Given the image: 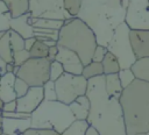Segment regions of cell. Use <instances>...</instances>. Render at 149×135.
Returning a JSON list of instances; mask_svg holds the SVG:
<instances>
[{
    "label": "cell",
    "mask_w": 149,
    "mask_h": 135,
    "mask_svg": "<svg viewBox=\"0 0 149 135\" xmlns=\"http://www.w3.org/2000/svg\"><path fill=\"white\" fill-rule=\"evenodd\" d=\"M6 66H7V63H6V62L1 58V56H0V77H1V76H3V74L7 72Z\"/></svg>",
    "instance_id": "40"
},
{
    "label": "cell",
    "mask_w": 149,
    "mask_h": 135,
    "mask_svg": "<svg viewBox=\"0 0 149 135\" xmlns=\"http://www.w3.org/2000/svg\"><path fill=\"white\" fill-rule=\"evenodd\" d=\"M48 51H49V45H47L43 41L36 40V42L29 50L30 58H47Z\"/></svg>",
    "instance_id": "27"
},
{
    "label": "cell",
    "mask_w": 149,
    "mask_h": 135,
    "mask_svg": "<svg viewBox=\"0 0 149 135\" xmlns=\"http://www.w3.org/2000/svg\"><path fill=\"white\" fill-rule=\"evenodd\" d=\"M128 0H81L78 14L95 34L99 45L107 47L115 29L126 22Z\"/></svg>",
    "instance_id": "2"
},
{
    "label": "cell",
    "mask_w": 149,
    "mask_h": 135,
    "mask_svg": "<svg viewBox=\"0 0 149 135\" xmlns=\"http://www.w3.org/2000/svg\"><path fill=\"white\" fill-rule=\"evenodd\" d=\"M9 38H10V44H12V49L14 52L24 49V38L20 34L9 29Z\"/></svg>",
    "instance_id": "29"
},
{
    "label": "cell",
    "mask_w": 149,
    "mask_h": 135,
    "mask_svg": "<svg viewBox=\"0 0 149 135\" xmlns=\"http://www.w3.org/2000/svg\"><path fill=\"white\" fill-rule=\"evenodd\" d=\"M118 74H119V79H120V83H121V85H122L123 88L128 87L136 79L135 78V74H134V72L132 71L130 68L129 69H121L118 72Z\"/></svg>",
    "instance_id": "28"
},
{
    "label": "cell",
    "mask_w": 149,
    "mask_h": 135,
    "mask_svg": "<svg viewBox=\"0 0 149 135\" xmlns=\"http://www.w3.org/2000/svg\"><path fill=\"white\" fill-rule=\"evenodd\" d=\"M130 69L136 79L149 83V56L137 58Z\"/></svg>",
    "instance_id": "19"
},
{
    "label": "cell",
    "mask_w": 149,
    "mask_h": 135,
    "mask_svg": "<svg viewBox=\"0 0 149 135\" xmlns=\"http://www.w3.org/2000/svg\"><path fill=\"white\" fill-rule=\"evenodd\" d=\"M0 135H7V134H5V133H1V132H0Z\"/></svg>",
    "instance_id": "46"
},
{
    "label": "cell",
    "mask_w": 149,
    "mask_h": 135,
    "mask_svg": "<svg viewBox=\"0 0 149 135\" xmlns=\"http://www.w3.org/2000/svg\"><path fill=\"white\" fill-rule=\"evenodd\" d=\"M126 23L132 30H149V0H128Z\"/></svg>",
    "instance_id": "10"
},
{
    "label": "cell",
    "mask_w": 149,
    "mask_h": 135,
    "mask_svg": "<svg viewBox=\"0 0 149 135\" xmlns=\"http://www.w3.org/2000/svg\"><path fill=\"white\" fill-rule=\"evenodd\" d=\"M88 126L87 120H74L61 135H85Z\"/></svg>",
    "instance_id": "24"
},
{
    "label": "cell",
    "mask_w": 149,
    "mask_h": 135,
    "mask_svg": "<svg viewBox=\"0 0 149 135\" xmlns=\"http://www.w3.org/2000/svg\"><path fill=\"white\" fill-rule=\"evenodd\" d=\"M85 135H100V133L98 132V129H95L93 126L90 125L87 130H86V133H85Z\"/></svg>",
    "instance_id": "41"
},
{
    "label": "cell",
    "mask_w": 149,
    "mask_h": 135,
    "mask_svg": "<svg viewBox=\"0 0 149 135\" xmlns=\"http://www.w3.org/2000/svg\"><path fill=\"white\" fill-rule=\"evenodd\" d=\"M16 108H17L16 100H12V101H8V102L3 104L2 112H16Z\"/></svg>",
    "instance_id": "37"
},
{
    "label": "cell",
    "mask_w": 149,
    "mask_h": 135,
    "mask_svg": "<svg viewBox=\"0 0 149 135\" xmlns=\"http://www.w3.org/2000/svg\"><path fill=\"white\" fill-rule=\"evenodd\" d=\"M130 28L126 22L121 23L116 29L111 40L107 44V50L112 52L119 61L121 69H129L137 59L132 41H130Z\"/></svg>",
    "instance_id": "6"
},
{
    "label": "cell",
    "mask_w": 149,
    "mask_h": 135,
    "mask_svg": "<svg viewBox=\"0 0 149 135\" xmlns=\"http://www.w3.org/2000/svg\"><path fill=\"white\" fill-rule=\"evenodd\" d=\"M12 13L13 17L29 12V0H2Z\"/></svg>",
    "instance_id": "21"
},
{
    "label": "cell",
    "mask_w": 149,
    "mask_h": 135,
    "mask_svg": "<svg viewBox=\"0 0 149 135\" xmlns=\"http://www.w3.org/2000/svg\"><path fill=\"white\" fill-rule=\"evenodd\" d=\"M106 54H107V48L104 47V45H99V44H98L97 48H95V50H94L92 61H93V62H99V63H101L102 59L105 58Z\"/></svg>",
    "instance_id": "36"
},
{
    "label": "cell",
    "mask_w": 149,
    "mask_h": 135,
    "mask_svg": "<svg viewBox=\"0 0 149 135\" xmlns=\"http://www.w3.org/2000/svg\"><path fill=\"white\" fill-rule=\"evenodd\" d=\"M57 54H58V45H57V44H56V45H52V47H49V51H48L47 58H48L50 62H52V61L56 59Z\"/></svg>",
    "instance_id": "38"
},
{
    "label": "cell",
    "mask_w": 149,
    "mask_h": 135,
    "mask_svg": "<svg viewBox=\"0 0 149 135\" xmlns=\"http://www.w3.org/2000/svg\"><path fill=\"white\" fill-rule=\"evenodd\" d=\"M64 1H65V8L68 9V12L72 16H76L78 14L81 0H64Z\"/></svg>",
    "instance_id": "35"
},
{
    "label": "cell",
    "mask_w": 149,
    "mask_h": 135,
    "mask_svg": "<svg viewBox=\"0 0 149 135\" xmlns=\"http://www.w3.org/2000/svg\"><path fill=\"white\" fill-rule=\"evenodd\" d=\"M86 79H91V78H94V77H98V76H104V68H102V64L99 63V62H91L88 63L87 65L84 66L83 69V73H81Z\"/></svg>",
    "instance_id": "26"
},
{
    "label": "cell",
    "mask_w": 149,
    "mask_h": 135,
    "mask_svg": "<svg viewBox=\"0 0 149 135\" xmlns=\"http://www.w3.org/2000/svg\"><path fill=\"white\" fill-rule=\"evenodd\" d=\"M127 135L149 132V83L135 79L120 97Z\"/></svg>",
    "instance_id": "3"
},
{
    "label": "cell",
    "mask_w": 149,
    "mask_h": 135,
    "mask_svg": "<svg viewBox=\"0 0 149 135\" xmlns=\"http://www.w3.org/2000/svg\"><path fill=\"white\" fill-rule=\"evenodd\" d=\"M135 135H148V134L144 133V132H142V133H137V134H135Z\"/></svg>",
    "instance_id": "44"
},
{
    "label": "cell",
    "mask_w": 149,
    "mask_h": 135,
    "mask_svg": "<svg viewBox=\"0 0 149 135\" xmlns=\"http://www.w3.org/2000/svg\"><path fill=\"white\" fill-rule=\"evenodd\" d=\"M31 128V119H16V118H5L2 120L1 133L7 135H22L26 130Z\"/></svg>",
    "instance_id": "13"
},
{
    "label": "cell",
    "mask_w": 149,
    "mask_h": 135,
    "mask_svg": "<svg viewBox=\"0 0 149 135\" xmlns=\"http://www.w3.org/2000/svg\"><path fill=\"white\" fill-rule=\"evenodd\" d=\"M30 23L33 28H41V29H54L61 30L64 24L63 20H54V19H40L30 16Z\"/></svg>",
    "instance_id": "20"
},
{
    "label": "cell",
    "mask_w": 149,
    "mask_h": 135,
    "mask_svg": "<svg viewBox=\"0 0 149 135\" xmlns=\"http://www.w3.org/2000/svg\"><path fill=\"white\" fill-rule=\"evenodd\" d=\"M16 74L13 72H6L0 77V99L3 102L16 100V94L14 90Z\"/></svg>",
    "instance_id": "16"
},
{
    "label": "cell",
    "mask_w": 149,
    "mask_h": 135,
    "mask_svg": "<svg viewBox=\"0 0 149 135\" xmlns=\"http://www.w3.org/2000/svg\"><path fill=\"white\" fill-rule=\"evenodd\" d=\"M87 84L88 79H86L83 74H72L64 72L55 81L57 100L70 105L78 97L86 94Z\"/></svg>",
    "instance_id": "7"
},
{
    "label": "cell",
    "mask_w": 149,
    "mask_h": 135,
    "mask_svg": "<svg viewBox=\"0 0 149 135\" xmlns=\"http://www.w3.org/2000/svg\"><path fill=\"white\" fill-rule=\"evenodd\" d=\"M86 95L91 104L87 122L100 135H127L120 100L107 93L105 74L88 79Z\"/></svg>",
    "instance_id": "1"
},
{
    "label": "cell",
    "mask_w": 149,
    "mask_h": 135,
    "mask_svg": "<svg viewBox=\"0 0 149 135\" xmlns=\"http://www.w3.org/2000/svg\"><path fill=\"white\" fill-rule=\"evenodd\" d=\"M5 33H6V31H1V33H0V40H1V38H2V36L5 35Z\"/></svg>",
    "instance_id": "45"
},
{
    "label": "cell",
    "mask_w": 149,
    "mask_h": 135,
    "mask_svg": "<svg viewBox=\"0 0 149 135\" xmlns=\"http://www.w3.org/2000/svg\"><path fill=\"white\" fill-rule=\"evenodd\" d=\"M2 120H3V115H2V111H0V132L2 128Z\"/></svg>",
    "instance_id": "42"
},
{
    "label": "cell",
    "mask_w": 149,
    "mask_h": 135,
    "mask_svg": "<svg viewBox=\"0 0 149 135\" xmlns=\"http://www.w3.org/2000/svg\"><path fill=\"white\" fill-rule=\"evenodd\" d=\"M102 64V68H104V73L105 74H112V73H118L121 68H120V64H119V61L118 58L107 50V54L105 56V58L102 59L101 62Z\"/></svg>",
    "instance_id": "23"
},
{
    "label": "cell",
    "mask_w": 149,
    "mask_h": 135,
    "mask_svg": "<svg viewBox=\"0 0 149 135\" xmlns=\"http://www.w3.org/2000/svg\"><path fill=\"white\" fill-rule=\"evenodd\" d=\"M130 41L137 58L149 56V30H130Z\"/></svg>",
    "instance_id": "14"
},
{
    "label": "cell",
    "mask_w": 149,
    "mask_h": 135,
    "mask_svg": "<svg viewBox=\"0 0 149 135\" xmlns=\"http://www.w3.org/2000/svg\"><path fill=\"white\" fill-rule=\"evenodd\" d=\"M3 104H5V102H3V101H2L1 99H0V111H2V107H3Z\"/></svg>",
    "instance_id": "43"
},
{
    "label": "cell",
    "mask_w": 149,
    "mask_h": 135,
    "mask_svg": "<svg viewBox=\"0 0 149 135\" xmlns=\"http://www.w3.org/2000/svg\"><path fill=\"white\" fill-rule=\"evenodd\" d=\"M29 88H30V86H29L24 80H22L21 78L16 77L15 84H14V90H15L16 99L20 98V97H23V95L29 91Z\"/></svg>",
    "instance_id": "32"
},
{
    "label": "cell",
    "mask_w": 149,
    "mask_h": 135,
    "mask_svg": "<svg viewBox=\"0 0 149 135\" xmlns=\"http://www.w3.org/2000/svg\"><path fill=\"white\" fill-rule=\"evenodd\" d=\"M43 92H44V100H57L56 88H55V81L48 80L43 85Z\"/></svg>",
    "instance_id": "31"
},
{
    "label": "cell",
    "mask_w": 149,
    "mask_h": 135,
    "mask_svg": "<svg viewBox=\"0 0 149 135\" xmlns=\"http://www.w3.org/2000/svg\"><path fill=\"white\" fill-rule=\"evenodd\" d=\"M147 134H148V135H149V132H147Z\"/></svg>",
    "instance_id": "47"
},
{
    "label": "cell",
    "mask_w": 149,
    "mask_h": 135,
    "mask_svg": "<svg viewBox=\"0 0 149 135\" xmlns=\"http://www.w3.org/2000/svg\"><path fill=\"white\" fill-rule=\"evenodd\" d=\"M31 127L51 129L62 134L74 120L70 106L58 100H43L31 113Z\"/></svg>",
    "instance_id": "5"
},
{
    "label": "cell",
    "mask_w": 149,
    "mask_h": 135,
    "mask_svg": "<svg viewBox=\"0 0 149 135\" xmlns=\"http://www.w3.org/2000/svg\"><path fill=\"white\" fill-rule=\"evenodd\" d=\"M55 61H58L63 65L64 71L68 73H72V74H81L83 73L84 64H83L80 57L74 51H72L68 48L58 45V54H57Z\"/></svg>",
    "instance_id": "12"
},
{
    "label": "cell",
    "mask_w": 149,
    "mask_h": 135,
    "mask_svg": "<svg viewBox=\"0 0 149 135\" xmlns=\"http://www.w3.org/2000/svg\"><path fill=\"white\" fill-rule=\"evenodd\" d=\"M30 13H24L20 16L13 17L10 21V29L20 34L24 40L34 37V28L30 23Z\"/></svg>",
    "instance_id": "15"
},
{
    "label": "cell",
    "mask_w": 149,
    "mask_h": 135,
    "mask_svg": "<svg viewBox=\"0 0 149 135\" xmlns=\"http://www.w3.org/2000/svg\"><path fill=\"white\" fill-rule=\"evenodd\" d=\"M22 135H61L59 133L51 129H41V128H29Z\"/></svg>",
    "instance_id": "34"
},
{
    "label": "cell",
    "mask_w": 149,
    "mask_h": 135,
    "mask_svg": "<svg viewBox=\"0 0 149 135\" xmlns=\"http://www.w3.org/2000/svg\"><path fill=\"white\" fill-rule=\"evenodd\" d=\"M36 42V37L34 36V37H29V38H26L24 40V49L26 50H30L31 49V47L34 45V43Z\"/></svg>",
    "instance_id": "39"
},
{
    "label": "cell",
    "mask_w": 149,
    "mask_h": 135,
    "mask_svg": "<svg viewBox=\"0 0 149 135\" xmlns=\"http://www.w3.org/2000/svg\"><path fill=\"white\" fill-rule=\"evenodd\" d=\"M64 72V68L58 61H52L50 63V80L56 81Z\"/></svg>",
    "instance_id": "30"
},
{
    "label": "cell",
    "mask_w": 149,
    "mask_h": 135,
    "mask_svg": "<svg viewBox=\"0 0 149 135\" xmlns=\"http://www.w3.org/2000/svg\"><path fill=\"white\" fill-rule=\"evenodd\" d=\"M44 100L43 86H30L29 91L23 95L16 99L17 112L31 114Z\"/></svg>",
    "instance_id": "11"
},
{
    "label": "cell",
    "mask_w": 149,
    "mask_h": 135,
    "mask_svg": "<svg viewBox=\"0 0 149 135\" xmlns=\"http://www.w3.org/2000/svg\"><path fill=\"white\" fill-rule=\"evenodd\" d=\"M105 88L112 98L120 99V97L123 92V87L120 83L118 73L105 74Z\"/></svg>",
    "instance_id": "18"
},
{
    "label": "cell",
    "mask_w": 149,
    "mask_h": 135,
    "mask_svg": "<svg viewBox=\"0 0 149 135\" xmlns=\"http://www.w3.org/2000/svg\"><path fill=\"white\" fill-rule=\"evenodd\" d=\"M30 58V54L28 50L23 49V50H20V51H16L14 52L13 55V64L15 66H21L24 62H27L28 59Z\"/></svg>",
    "instance_id": "33"
},
{
    "label": "cell",
    "mask_w": 149,
    "mask_h": 135,
    "mask_svg": "<svg viewBox=\"0 0 149 135\" xmlns=\"http://www.w3.org/2000/svg\"><path fill=\"white\" fill-rule=\"evenodd\" d=\"M57 45L74 51L85 66L92 62L98 42L93 30L79 17L72 16L64 21L59 30Z\"/></svg>",
    "instance_id": "4"
},
{
    "label": "cell",
    "mask_w": 149,
    "mask_h": 135,
    "mask_svg": "<svg viewBox=\"0 0 149 135\" xmlns=\"http://www.w3.org/2000/svg\"><path fill=\"white\" fill-rule=\"evenodd\" d=\"M13 19L12 13L9 12L6 3L0 0V33L7 31L10 29V21Z\"/></svg>",
    "instance_id": "25"
},
{
    "label": "cell",
    "mask_w": 149,
    "mask_h": 135,
    "mask_svg": "<svg viewBox=\"0 0 149 135\" xmlns=\"http://www.w3.org/2000/svg\"><path fill=\"white\" fill-rule=\"evenodd\" d=\"M69 106H70V109H71L72 114L74 115L76 120H87L91 104H90V99L87 98L86 94L78 97Z\"/></svg>",
    "instance_id": "17"
},
{
    "label": "cell",
    "mask_w": 149,
    "mask_h": 135,
    "mask_svg": "<svg viewBox=\"0 0 149 135\" xmlns=\"http://www.w3.org/2000/svg\"><path fill=\"white\" fill-rule=\"evenodd\" d=\"M50 61L48 58H29L16 72V77L29 86H43L50 80Z\"/></svg>",
    "instance_id": "8"
},
{
    "label": "cell",
    "mask_w": 149,
    "mask_h": 135,
    "mask_svg": "<svg viewBox=\"0 0 149 135\" xmlns=\"http://www.w3.org/2000/svg\"><path fill=\"white\" fill-rule=\"evenodd\" d=\"M13 55H14V51L10 44L9 30H7L2 36V38L0 40V56L6 63H13Z\"/></svg>",
    "instance_id": "22"
},
{
    "label": "cell",
    "mask_w": 149,
    "mask_h": 135,
    "mask_svg": "<svg viewBox=\"0 0 149 135\" xmlns=\"http://www.w3.org/2000/svg\"><path fill=\"white\" fill-rule=\"evenodd\" d=\"M29 13L33 17L68 20L72 15L65 8L64 0H29Z\"/></svg>",
    "instance_id": "9"
}]
</instances>
